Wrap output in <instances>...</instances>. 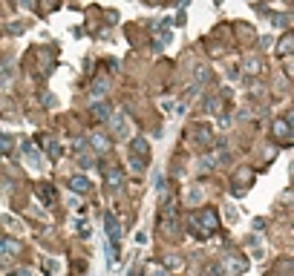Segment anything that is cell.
<instances>
[{"label": "cell", "instance_id": "ffe728a7", "mask_svg": "<svg viewBox=\"0 0 294 276\" xmlns=\"http://www.w3.org/2000/svg\"><path fill=\"white\" fill-rule=\"evenodd\" d=\"M44 144H46L49 159H61V155H63V147H61V141H58V138H44Z\"/></svg>", "mask_w": 294, "mask_h": 276}, {"label": "cell", "instance_id": "1f68e13d", "mask_svg": "<svg viewBox=\"0 0 294 276\" xmlns=\"http://www.w3.org/2000/svg\"><path fill=\"white\" fill-rule=\"evenodd\" d=\"M156 190L165 193V176H161V173H156Z\"/></svg>", "mask_w": 294, "mask_h": 276}, {"label": "cell", "instance_id": "d4e9b609", "mask_svg": "<svg viewBox=\"0 0 294 276\" xmlns=\"http://www.w3.org/2000/svg\"><path fill=\"white\" fill-rule=\"evenodd\" d=\"M9 61H3V66H0V84H9Z\"/></svg>", "mask_w": 294, "mask_h": 276}, {"label": "cell", "instance_id": "d590c367", "mask_svg": "<svg viewBox=\"0 0 294 276\" xmlns=\"http://www.w3.org/2000/svg\"><path fill=\"white\" fill-rule=\"evenodd\" d=\"M20 6H23V9H32V0H20Z\"/></svg>", "mask_w": 294, "mask_h": 276}, {"label": "cell", "instance_id": "7a4b0ae2", "mask_svg": "<svg viewBox=\"0 0 294 276\" xmlns=\"http://www.w3.org/2000/svg\"><path fill=\"white\" fill-rule=\"evenodd\" d=\"M222 267H225V273H231V276H240L248 270V259L240 256V253H225L222 259Z\"/></svg>", "mask_w": 294, "mask_h": 276}, {"label": "cell", "instance_id": "cb8c5ba5", "mask_svg": "<svg viewBox=\"0 0 294 276\" xmlns=\"http://www.w3.org/2000/svg\"><path fill=\"white\" fill-rule=\"evenodd\" d=\"M205 112L208 115H219V98H216V95L205 98Z\"/></svg>", "mask_w": 294, "mask_h": 276}, {"label": "cell", "instance_id": "44dd1931", "mask_svg": "<svg viewBox=\"0 0 294 276\" xmlns=\"http://www.w3.org/2000/svg\"><path fill=\"white\" fill-rule=\"evenodd\" d=\"M182 256H176V253H165V270H182Z\"/></svg>", "mask_w": 294, "mask_h": 276}, {"label": "cell", "instance_id": "30bf717a", "mask_svg": "<svg viewBox=\"0 0 294 276\" xmlns=\"http://www.w3.org/2000/svg\"><path fill=\"white\" fill-rule=\"evenodd\" d=\"M225 159V144H216V152H211V155H205V159L199 161V167L205 170V173H211V170L219 164V161Z\"/></svg>", "mask_w": 294, "mask_h": 276}, {"label": "cell", "instance_id": "52a82bcc", "mask_svg": "<svg viewBox=\"0 0 294 276\" xmlns=\"http://www.w3.org/2000/svg\"><path fill=\"white\" fill-rule=\"evenodd\" d=\"M107 92H110V78H107V75H98V78H92V84H89V98H92V101H101Z\"/></svg>", "mask_w": 294, "mask_h": 276}, {"label": "cell", "instance_id": "9c48e42d", "mask_svg": "<svg viewBox=\"0 0 294 276\" xmlns=\"http://www.w3.org/2000/svg\"><path fill=\"white\" fill-rule=\"evenodd\" d=\"M104 230H107V242H118V239H121V224H118L116 213L104 216Z\"/></svg>", "mask_w": 294, "mask_h": 276}, {"label": "cell", "instance_id": "4316f807", "mask_svg": "<svg viewBox=\"0 0 294 276\" xmlns=\"http://www.w3.org/2000/svg\"><path fill=\"white\" fill-rule=\"evenodd\" d=\"M274 26H288V15H271Z\"/></svg>", "mask_w": 294, "mask_h": 276}, {"label": "cell", "instance_id": "9a60e30c", "mask_svg": "<svg viewBox=\"0 0 294 276\" xmlns=\"http://www.w3.org/2000/svg\"><path fill=\"white\" fill-rule=\"evenodd\" d=\"M89 187H92V181H89L87 176H72V178H70V190L75 193V196H81V193H89Z\"/></svg>", "mask_w": 294, "mask_h": 276}, {"label": "cell", "instance_id": "2e32d148", "mask_svg": "<svg viewBox=\"0 0 294 276\" xmlns=\"http://www.w3.org/2000/svg\"><path fill=\"white\" fill-rule=\"evenodd\" d=\"M251 178H254V173H251V170H240V173H237V178H234V193H237V196H242V193H245V181H248L251 184Z\"/></svg>", "mask_w": 294, "mask_h": 276}, {"label": "cell", "instance_id": "4dcf8cb0", "mask_svg": "<svg viewBox=\"0 0 294 276\" xmlns=\"http://www.w3.org/2000/svg\"><path fill=\"white\" fill-rule=\"evenodd\" d=\"M0 222L6 224V227H18V230H20V224L15 222V219H12V216H3V219H0Z\"/></svg>", "mask_w": 294, "mask_h": 276}, {"label": "cell", "instance_id": "8992f818", "mask_svg": "<svg viewBox=\"0 0 294 276\" xmlns=\"http://www.w3.org/2000/svg\"><path fill=\"white\" fill-rule=\"evenodd\" d=\"M20 150H23L26 167H32V170H41V167H44V155L38 152V147H35L32 141H23V144H20Z\"/></svg>", "mask_w": 294, "mask_h": 276}, {"label": "cell", "instance_id": "4fadbf2b", "mask_svg": "<svg viewBox=\"0 0 294 276\" xmlns=\"http://www.w3.org/2000/svg\"><path fill=\"white\" fill-rule=\"evenodd\" d=\"M274 135L280 138V141H291V118L285 115V118H280V121H274Z\"/></svg>", "mask_w": 294, "mask_h": 276}, {"label": "cell", "instance_id": "836d02e7", "mask_svg": "<svg viewBox=\"0 0 294 276\" xmlns=\"http://www.w3.org/2000/svg\"><path fill=\"white\" fill-rule=\"evenodd\" d=\"M196 199H199V187H193V190H190V193H187V202H190V205H193Z\"/></svg>", "mask_w": 294, "mask_h": 276}, {"label": "cell", "instance_id": "83f0119b", "mask_svg": "<svg viewBox=\"0 0 294 276\" xmlns=\"http://www.w3.org/2000/svg\"><path fill=\"white\" fill-rule=\"evenodd\" d=\"M44 270H46V273H55V270H58V262H55V259H46V262H44Z\"/></svg>", "mask_w": 294, "mask_h": 276}, {"label": "cell", "instance_id": "d6986e66", "mask_svg": "<svg viewBox=\"0 0 294 276\" xmlns=\"http://www.w3.org/2000/svg\"><path fill=\"white\" fill-rule=\"evenodd\" d=\"M89 144H92L98 152H110V138H107V135H101V133L89 135Z\"/></svg>", "mask_w": 294, "mask_h": 276}, {"label": "cell", "instance_id": "484cf974", "mask_svg": "<svg viewBox=\"0 0 294 276\" xmlns=\"http://www.w3.org/2000/svg\"><path fill=\"white\" fill-rule=\"evenodd\" d=\"M89 233H92V230H89V224L78 222V236H81V239H89Z\"/></svg>", "mask_w": 294, "mask_h": 276}, {"label": "cell", "instance_id": "f546056e", "mask_svg": "<svg viewBox=\"0 0 294 276\" xmlns=\"http://www.w3.org/2000/svg\"><path fill=\"white\" fill-rule=\"evenodd\" d=\"M211 78V72L205 69V66H199V69H196V81H208Z\"/></svg>", "mask_w": 294, "mask_h": 276}, {"label": "cell", "instance_id": "ba28073f", "mask_svg": "<svg viewBox=\"0 0 294 276\" xmlns=\"http://www.w3.org/2000/svg\"><path fill=\"white\" fill-rule=\"evenodd\" d=\"M190 144H196V147H211V127H202V124H196V127H190Z\"/></svg>", "mask_w": 294, "mask_h": 276}, {"label": "cell", "instance_id": "ac0fdd59", "mask_svg": "<svg viewBox=\"0 0 294 276\" xmlns=\"http://www.w3.org/2000/svg\"><path fill=\"white\" fill-rule=\"evenodd\" d=\"M291 49H294V37H291V32H285V35L280 37V44H277V55H280V58H288Z\"/></svg>", "mask_w": 294, "mask_h": 276}, {"label": "cell", "instance_id": "7402d4cb", "mask_svg": "<svg viewBox=\"0 0 294 276\" xmlns=\"http://www.w3.org/2000/svg\"><path fill=\"white\" fill-rule=\"evenodd\" d=\"M12 150H15V138H12V135H3V133H0V159H3V155H9Z\"/></svg>", "mask_w": 294, "mask_h": 276}, {"label": "cell", "instance_id": "8fae6325", "mask_svg": "<svg viewBox=\"0 0 294 276\" xmlns=\"http://www.w3.org/2000/svg\"><path fill=\"white\" fill-rule=\"evenodd\" d=\"M20 253L18 239H9V236H0V259H12Z\"/></svg>", "mask_w": 294, "mask_h": 276}, {"label": "cell", "instance_id": "d6a6232c", "mask_svg": "<svg viewBox=\"0 0 294 276\" xmlns=\"http://www.w3.org/2000/svg\"><path fill=\"white\" fill-rule=\"evenodd\" d=\"M245 69H248V72H259V61H248V63H245Z\"/></svg>", "mask_w": 294, "mask_h": 276}, {"label": "cell", "instance_id": "603a6c76", "mask_svg": "<svg viewBox=\"0 0 294 276\" xmlns=\"http://www.w3.org/2000/svg\"><path fill=\"white\" fill-rule=\"evenodd\" d=\"M75 161H78L81 170H92V167H95V159H92L89 152H84V150H78V159H75Z\"/></svg>", "mask_w": 294, "mask_h": 276}, {"label": "cell", "instance_id": "7c38bea8", "mask_svg": "<svg viewBox=\"0 0 294 276\" xmlns=\"http://www.w3.org/2000/svg\"><path fill=\"white\" fill-rule=\"evenodd\" d=\"M89 115H92V121H107V118L113 115V107H110L107 101H95V104L89 107Z\"/></svg>", "mask_w": 294, "mask_h": 276}, {"label": "cell", "instance_id": "277c9868", "mask_svg": "<svg viewBox=\"0 0 294 276\" xmlns=\"http://www.w3.org/2000/svg\"><path fill=\"white\" fill-rule=\"evenodd\" d=\"M107 124H110L113 138H130V127H127V115H124V112H113V115L107 118Z\"/></svg>", "mask_w": 294, "mask_h": 276}, {"label": "cell", "instance_id": "e0dca14e", "mask_svg": "<svg viewBox=\"0 0 294 276\" xmlns=\"http://www.w3.org/2000/svg\"><path fill=\"white\" fill-rule=\"evenodd\" d=\"M35 193H38V199H41V202H44L46 207H52V205H55V187H52V184H38Z\"/></svg>", "mask_w": 294, "mask_h": 276}, {"label": "cell", "instance_id": "e575fe53", "mask_svg": "<svg viewBox=\"0 0 294 276\" xmlns=\"http://www.w3.org/2000/svg\"><path fill=\"white\" fill-rule=\"evenodd\" d=\"M150 276H168V270H165V267H153Z\"/></svg>", "mask_w": 294, "mask_h": 276}, {"label": "cell", "instance_id": "f1b7e54d", "mask_svg": "<svg viewBox=\"0 0 294 276\" xmlns=\"http://www.w3.org/2000/svg\"><path fill=\"white\" fill-rule=\"evenodd\" d=\"M9 276H38V273H32V270H26V267H15Z\"/></svg>", "mask_w": 294, "mask_h": 276}, {"label": "cell", "instance_id": "6da1fadb", "mask_svg": "<svg viewBox=\"0 0 294 276\" xmlns=\"http://www.w3.org/2000/svg\"><path fill=\"white\" fill-rule=\"evenodd\" d=\"M187 224H190V230H193L196 236H211V233L219 230V216H216L214 207H205V210H199V213L190 216Z\"/></svg>", "mask_w": 294, "mask_h": 276}, {"label": "cell", "instance_id": "3957f363", "mask_svg": "<svg viewBox=\"0 0 294 276\" xmlns=\"http://www.w3.org/2000/svg\"><path fill=\"white\" fill-rule=\"evenodd\" d=\"M159 227L165 230V236H176V207L170 205H165L161 207V216H159Z\"/></svg>", "mask_w": 294, "mask_h": 276}, {"label": "cell", "instance_id": "5bb4252c", "mask_svg": "<svg viewBox=\"0 0 294 276\" xmlns=\"http://www.w3.org/2000/svg\"><path fill=\"white\" fill-rule=\"evenodd\" d=\"M130 155H142V159H150V144H147V138L136 135L133 144H130Z\"/></svg>", "mask_w": 294, "mask_h": 276}, {"label": "cell", "instance_id": "5b68a950", "mask_svg": "<svg viewBox=\"0 0 294 276\" xmlns=\"http://www.w3.org/2000/svg\"><path fill=\"white\" fill-rule=\"evenodd\" d=\"M104 178H107V187L113 190V193H118V190L124 187V173H121V167H116V164H104Z\"/></svg>", "mask_w": 294, "mask_h": 276}]
</instances>
